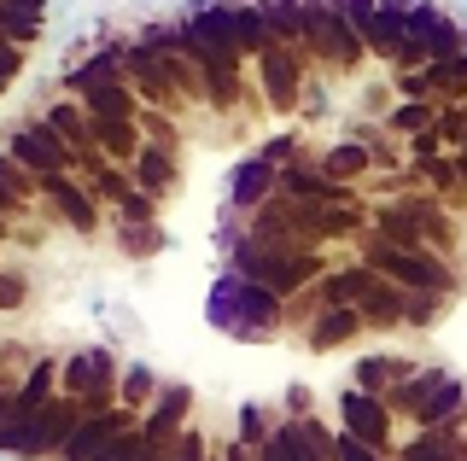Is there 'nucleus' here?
<instances>
[{
    "label": "nucleus",
    "mask_w": 467,
    "mask_h": 461,
    "mask_svg": "<svg viewBox=\"0 0 467 461\" xmlns=\"http://www.w3.org/2000/svg\"><path fill=\"white\" fill-rule=\"evenodd\" d=\"M368 286H374V269L357 257V263H345V269H327V275L310 286V298H316L321 310H357Z\"/></svg>",
    "instance_id": "4468645a"
},
{
    "label": "nucleus",
    "mask_w": 467,
    "mask_h": 461,
    "mask_svg": "<svg viewBox=\"0 0 467 461\" xmlns=\"http://www.w3.org/2000/svg\"><path fill=\"white\" fill-rule=\"evenodd\" d=\"M398 99H438L432 65H427V70H403V77H398Z\"/></svg>",
    "instance_id": "e433bc0d"
},
{
    "label": "nucleus",
    "mask_w": 467,
    "mask_h": 461,
    "mask_svg": "<svg viewBox=\"0 0 467 461\" xmlns=\"http://www.w3.org/2000/svg\"><path fill=\"white\" fill-rule=\"evenodd\" d=\"M111 216H117V222H129V228H146V222L158 216V199H152V193H140V187H135V193H129V199H123V205H117Z\"/></svg>",
    "instance_id": "f704fd0d"
},
{
    "label": "nucleus",
    "mask_w": 467,
    "mask_h": 461,
    "mask_svg": "<svg viewBox=\"0 0 467 461\" xmlns=\"http://www.w3.org/2000/svg\"><path fill=\"white\" fill-rule=\"evenodd\" d=\"M298 438H304V456L310 461H339V426H327L321 415H304Z\"/></svg>",
    "instance_id": "c85d7f7f"
},
{
    "label": "nucleus",
    "mask_w": 467,
    "mask_h": 461,
    "mask_svg": "<svg viewBox=\"0 0 467 461\" xmlns=\"http://www.w3.org/2000/svg\"><path fill=\"white\" fill-rule=\"evenodd\" d=\"M252 70H257V88H263V106L269 111H298V99H304V88H310V59H304L298 47H281L275 41L263 59H252Z\"/></svg>",
    "instance_id": "0eeeda50"
},
{
    "label": "nucleus",
    "mask_w": 467,
    "mask_h": 461,
    "mask_svg": "<svg viewBox=\"0 0 467 461\" xmlns=\"http://www.w3.org/2000/svg\"><path fill=\"white\" fill-rule=\"evenodd\" d=\"M0 152L18 158L29 176H36V187L47 181V176H77V152H70L41 118H29V123H6V128H0Z\"/></svg>",
    "instance_id": "423d86ee"
},
{
    "label": "nucleus",
    "mask_w": 467,
    "mask_h": 461,
    "mask_svg": "<svg viewBox=\"0 0 467 461\" xmlns=\"http://www.w3.org/2000/svg\"><path fill=\"white\" fill-rule=\"evenodd\" d=\"M438 111H444L438 99H398V106L386 111V128H391V135H409V140H415V135H432V128H438Z\"/></svg>",
    "instance_id": "bb28decb"
},
{
    "label": "nucleus",
    "mask_w": 467,
    "mask_h": 461,
    "mask_svg": "<svg viewBox=\"0 0 467 461\" xmlns=\"http://www.w3.org/2000/svg\"><path fill=\"white\" fill-rule=\"evenodd\" d=\"M368 333V322H362V310H321L310 327H304V344H310L316 356H327V351H339V344L350 339H362Z\"/></svg>",
    "instance_id": "6ab92c4d"
},
{
    "label": "nucleus",
    "mask_w": 467,
    "mask_h": 461,
    "mask_svg": "<svg viewBox=\"0 0 467 461\" xmlns=\"http://www.w3.org/2000/svg\"><path fill=\"white\" fill-rule=\"evenodd\" d=\"M211 461H223V450H211Z\"/></svg>",
    "instance_id": "a18cd8bd"
},
{
    "label": "nucleus",
    "mask_w": 467,
    "mask_h": 461,
    "mask_svg": "<svg viewBox=\"0 0 467 461\" xmlns=\"http://www.w3.org/2000/svg\"><path fill=\"white\" fill-rule=\"evenodd\" d=\"M82 421H88V403L53 397L47 415H41V421L24 432V444H18V456H12V461H58V450L70 444V432H77Z\"/></svg>",
    "instance_id": "9d476101"
},
{
    "label": "nucleus",
    "mask_w": 467,
    "mask_h": 461,
    "mask_svg": "<svg viewBox=\"0 0 467 461\" xmlns=\"http://www.w3.org/2000/svg\"><path fill=\"white\" fill-rule=\"evenodd\" d=\"M339 432H345V438H357V444H368V450H379V456H398L386 397H368V392H357V385H345V392H339Z\"/></svg>",
    "instance_id": "1a4fd4ad"
},
{
    "label": "nucleus",
    "mask_w": 467,
    "mask_h": 461,
    "mask_svg": "<svg viewBox=\"0 0 467 461\" xmlns=\"http://www.w3.org/2000/svg\"><path fill=\"white\" fill-rule=\"evenodd\" d=\"M117 380H123V368H117V356L106 351V344L77 351V356H58V397L88 403V415L117 409Z\"/></svg>",
    "instance_id": "39448f33"
},
{
    "label": "nucleus",
    "mask_w": 467,
    "mask_h": 461,
    "mask_svg": "<svg viewBox=\"0 0 467 461\" xmlns=\"http://www.w3.org/2000/svg\"><path fill=\"white\" fill-rule=\"evenodd\" d=\"M269 199H275V164H263V158H245L240 176L228 181V210L252 216L257 205H269Z\"/></svg>",
    "instance_id": "412c9836"
},
{
    "label": "nucleus",
    "mask_w": 467,
    "mask_h": 461,
    "mask_svg": "<svg viewBox=\"0 0 467 461\" xmlns=\"http://www.w3.org/2000/svg\"><path fill=\"white\" fill-rule=\"evenodd\" d=\"M88 128H94V152L99 158H111V164H135V152H140V128L135 123H94L88 118Z\"/></svg>",
    "instance_id": "a878e982"
},
{
    "label": "nucleus",
    "mask_w": 467,
    "mask_h": 461,
    "mask_svg": "<svg viewBox=\"0 0 467 461\" xmlns=\"http://www.w3.org/2000/svg\"><path fill=\"white\" fill-rule=\"evenodd\" d=\"M129 426H140V415H135V409H123V403H117V409H94L77 432H70V444L58 450V461H99Z\"/></svg>",
    "instance_id": "f8f14e48"
},
{
    "label": "nucleus",
    "mask_w": 467,
    "mask_h": 461,
    "mask_svg": "<svg viewBox=\"0 0 467 461\" xmlns=\"http://www.w3.org/2000/svg\"><path fill=\"white\" fill-rule=\"evenodd\" d=\"M374 164H379V152L362 147V140H339V147H327V152L316 158V169H321L327 181H339V187H357Z\"/></svg>",
    "instance_id": "5701e85b"
},
{
    "label": "nucleus",
    "mask_w": 467,
    "mask_h": 461,
    "mask_svg": "<svg viewBox=\"0 0 467 461\" xmlns=\"http://www.w3.org/2000/svg\"><path fill=\"white\" fill-rule=\"evenodd\" d=\"M432 135H438V147H444V152H462L467 147V99L438 111V128H432Z\"/></svg>",
    "instance_id": "473e14b6"
},
{
    "label": "nucleus",
    "mask_w": 467,
    "mask_h": 461,
    "mask_svg": "<svg viewBox=\"0 0 467 461\" xmlns=\"http://www.w3.org/2000/svg\"><path fill=\"white\" fill-rule=\"evenodd\" d=\"M298 30H304V59L321 65V70H350L368 65V47H362V36L350 30V18L333 0H298Z\"/></svg>",
    "instance_id": "7ed1b4c3"
},
{
    "label": "nucleus",
    "mask_w": 467,
    "mask_h": 461,
    "mask_svg": "<svg viewBox=\"0 0 467 461\" xmlns=\"http://www.w3.org/2000/svg\"><path fill=\"white\" fill-rule=\"evenodd\" d=\"M175 147H158V140H140V152H135V164H129V176H135L140 193H152L158 205L170 199V187H175Z\"/></svg>",
    "instance_id": "f3484780"
},
{
    "label": "nucleus",
    "mask_w": 467,
    "mask_h": 461,
    "mask_svg": "<svg viewBox=\"0 0 467 461\" xmlns=\"http://www.w3.org/2000/svg\"><path fill=\"white\" fill-rule=\"evenodd\" d=\"M18 385H24V374H0V421L12 415V397H18Z\"/></svg>",
    "instance_id": "37998d69"
},
{
    "label": "nucleus",
    "mask_w": 467,
    "mask_h": 461,
    "mask_svg": "<svg viewBox=\"0 0 467 461\" xmlns=\"http://www.w3.org/2000/svg\"><path fill=\"white\" fill-rule=\"evenodd\" d=\"M339 461H391V456H379V450H368V444H357V438L339 432Z\"/></svg>",
    "instance_id": "79ce46f5"
},
{
    "label": "nucleus",
    "mask_w": 467,
    "mask_h": 461,
    "mask_svg": "<svg viewBox=\"0 0 467 461\" xmlns=\"http://www.w3.org/2000/svg\"><path fill=\"white\" fill-rule=\"evenodd\" d=\"M41 210L53 216L58 228H70V234H82V240H94L99 234V205H94V193L77 181V176H47L41 181Z\"/></svg>",
    "instance_id": "9b49d317"
},
{
    "label": "nucleus",
    "mask_w": 467,
    "mask_h": 461,
    "mask_svg": "<svg viewBox=\"0 0 467 461\" xmlns=\"http://www.w3.org/2000/svg\"><path fill=\"white\" fill-rule=\"evenodd\" d=\"M450 298H432V292H409V310H403V327H438Z\"/></svg>",
    "instance_id": "72a5a7b5"
},
{
    "label": "nucleus",
    "mask_w": 467,
    "mask_h": 461,
    "mask_svg": "<svg viewBox=\"0 0 467 461\" xmlns=\"http://www.w3.org/2000/svg\"><path fill=\"white\" fill-rule=\"evenodd\" d=\"M24 298H29L24 275H12V269H0V315H18V310H24Z\"/></svg>",
    "instance_id": "4c0bfd02"
},
{
    "label": "nucleus",
    "mask_w": 467,
    "mask_h": 461,
    "mask_svg": "<svg viewBox=\"0 0 467 461\" xmlns=\"http://www.w3.org/2000/svg\"><path fill=\"white\" fill-rule=\"evenodd\" d=\"M82 111H88L94 123H135V118H140V99H135V88H129V82H111V88L88 94Z\"/></svg>",
    "instance_id": "b1692460"
},
{
    "label": "nucleus",
    "mask_w": 467,
    "mask_h": 461,
    "mask_svg": "<svg viewBox=\"0 0 467 461\" xmlns=\"http://www.w3.org/2000/svg\"><path fill=\"white\" fill-rule=\"evenodd\" d=\"M111 82H123V70H117V47H111V41H99L94 53H82V59L65 70V94H70V99H88V94L111 88Z\"/></svg>",
    "instance_id": "dca6fc26"
},
{
    "label": "nucleus",
    "mask_w": 467,
    "mask_h": 461,
    "mask_svg": "<svg viewBox=\"0 0 467 461\" xmlns=\"http://www.w3.org/2000/svg\"><path fill=\"white\" fill-rule=\"evenodd\" d=\"M415 368H420L415 356H357V368H350V385H357V392H368V397H386L391 385H403Z\"/></svg>",
    "instance_id": "aec40b11"
},
{
    "label": "nucleus",
    "mask_w": 467,
    "mask_h": 461,
    "mask_svg": "<svg viewBox=\"0 0 467 461\" xmlns=\"http://www.w3.org/2000/svg\"><path fill=\"white\" fill-rule=\"evenodd\" d=\"M281 310L286 304L269 292V286L240 281V275H223V281H216V292H211V322L228 327L234 339H263V333H275V327H286Z\"/></svg>",
    "instance_id": "20e7f679"
},
{
    "label": "nucleus",
    "mask_w": 467,
    "mask_h": 461,
    "mask_svg": "<svg viewBox=\"0 0 467 461\" xmlns=\"http://www.w3.org/2000/svg\"><path fill=\"white\" fill-rule=\"evenodd\" d=\"M164 392V380H158L152 368L146 363H129L123 368V380H117V403H123V409H135V415H146L152 409V397Z\"/></svg>",
    "instance_id": "cd10ccee"
},
{
    "label": "nucleus",
    "mask_w": 467,
    "mask_h": 461,
    "mask_svg": "<svg viewBox=\"0 0 467 461\" xmlns=\"http://www.w3.org/2000/svg\"><path fill=\"white\" fill-rule=\"evenodd\" d=\"M216 450H223V461H257V450H252V444H240V438L216 444Z\"/></svg>",
    "instance_id": "c03bdc74"
},
{
    "label": "nucleus",
    "mask_w": 467,
    "mask_h": 461,
    "mask_svg": "<svg viewBox=\"0 0 467 461\" xmlns=\"http://www.w3.org/2000/svg\"><path fill=\"white\" fill-rule=\"evenodd\" d=\"M362 322L374 327V333H391V327H403V310H409V292L398 281H386V275H374V286L362 292Z\"/></svg>",
    "instance_id": "4be33fe9"
},
{
    "label": "nucleus",
    "mask_w": 467,
    "mask_h": 461,
    "mask_svg": "<svg viewBox=\"0 0 467 461\" xmlns=\"http://www.w3.org/2000/svg\"><path fill=\"white\" fill-rule=\"evenodd\" d=\"M391 461H467V415L450 426H432V432H415L409 444H398Z\"/></svg>",
    "instance_id": "2eb2a0df"
},
{
    "label": "nucleus",
    "mask_w": 467,
    "mask_h": 461,
    "mask_svg": "<svg viewBox=\"0 0 467 461\" xmlns=\"http://www.w3.org/2000/svg\"><path fill=\"white\" fill-rule=\"evenodd\" d=\"M117 47V70H123V82L135 88L140 106H152V111H182V94L170 88V77H164V65H158V53L146 47L140 36H129V41H111Z\"/></svg>",
    "instance_id": "6e6552de"
},
{
    "label": "nucleus",
    "mask_w": 467,
    "mask_h": 461,
    "mask_svg": "<svg viewBox=\"0 0 467 461\" xmlns=\"http://www.w3.org/2000/svg\"><path fill=\"white\" fill-rule=\"evenodd\" d=\"M41 123H47V128H53V135L65 140V147L77 152V158H88V152H94V128H88V111H82V99H70V94L47 99Z\"/></svg>",
    "instance_id": "a211bd4d"
},
{
    "label": "nucleus",
    "mask_w": 467,
    "mask_h": 461,
    "mask_svg": "<svg viewBox=\"0 0 467 461\" xmlns=\"http://www.w3.org/2000/svg\"><path fill=\"white\" fill-rule=\"evenodd\" d=\"M357 251H362V263L374 269V275H386V281H398L403 292H432V298H456V263L450 257H438V251H398V246H386L379 234H368L362 228L357 234Z\"/></svg>",
    "instance_id": "f03ea898"
},
{
    "label": "nucleus",
    "mask_w": 467,
    "mask_h": 461,
    "mask_svg": "<svg viewBox=\"0 0 467 461\" xmlns=\"http://www.w3.org/2000/svg\"><path fill=\"white\" fill-rule=\"evenodd\" d=\"M24 77V47H12V41H0V94L12 88V82Z\"/></svg>",
    "instance_id": "58836bf2"
},
{
    "label": "nucleus",
    "mask_w": 467,
    "mask_h": 461,
    "mask_svg": "<svg viewBox=\"0 0 467 461\" xmlns=\"http://www.w3.org/2000/svg\"><path fill=\"white\" fill-rule=\"evenodd\" d=\"M257 461H310V456H304V438H298V421L281 415V426L269 432V444L257 450Z\"/></svg>",
    "instance_id": "7c9ffc66"
},
{
    "label": "nucleus",
    "mask_w": 467,
    "mask_h": 461,
    "mask_svg": "<svg viewBox=\"0 0 467 461\" xmlns=\"http://www.w3.org/2000/svg\"><path fill=\"white\" fill-rule=\"evenodd\" d=\"M82 187H88V193H94V205L117 210V205H123L129 193H135V176H129L123 164H111V158H106V164H94V169H88V176H82Z\"/></svg>",
    "instance_id": "393cba45"
},
{
    "label": "nucleus",
    "mask_w": 467,
    "mask_h": 461,
    "mask_svg": "<svg viewBox=\"0 0 467 461\" xmlns=\"http://www.w3.org/2000/svg\"><path fill=\"white\" fill-rule=\"evenodd\" d=\"M275 426H281V415H269L263 403H245V409H240V421H234V438H240V444H252V450H263Z\"/></svg>",
    "instance_id": "c756f323"
},
{
    "label": "nucleus",
    "mask_w": 467,
    "mask_h": 461,
    "mask_svg": "<svg viewBox=\"0 0 467 461\" xmlns=\"http://www.w3.org/2000/svg\"><path fill=\"white\" fill-rule=\"evenodd\" d=\"M228 269L240 281H257V286H269L275 298H298V292H310V286L327 275V257H321V246L316 251H281V246H257L252 234H234V246H228Z\"/></svg>",
    "instance_id": "f257e3e1"
},
{
    "label": "nucleus",
    "mask_w": 467,
    "mask_h": 461,
    "mask_svg": "<svg viewBox=\"0 0 467 461\" xmlns=\"http://www.w3.org/2000/svg\"><path fill=\"white\" fill-rule=\"evenodd\" d=\"M135 128H140V140H158V147H175V152H182V128H175V118H170V111H152V106H140Z\"/></svg>",
    "instance_id": "2f4dec72"
},
{
    "label": "nucleus",
    "mask_w": 467,
    "mask_h": 461,
    "mask_svg": "<svg viewBox=\"0 0 467 461\" xmlns=\"http://www.w3.org/2000/svg\"><path fill=\"white\" fill-rule=\"evenodd\" d=\"M304 415H316L310 409V385H286V421H304Z\"/></svg>",
    "instance_id": "a19ab883"
},
{
    "label": "nucleus",
    "mask_w": 467,
    "mask_h": 461,
    "mask_svg": "<svg viewBox=\"0 0 467 461\" xmlns=\"http://www.w3.org/2000/svg\"><path fill=\"white\" fill-rule=\"evenodd\" d=\"M99 461H140V426H129V432H123V438H117Z\"/></svg>",
    "instance_id": "ea45409f"
},
{
    "label": "nucleus",
    "mask_w": 467,
    "mask_h": 461,
    "mask_svg": "<svg viewBox=\"0 0 467 461\" xmlns=\"http://www.w3.org/2000/svg\"><path fill=\"white\" fill-rule=\"evenodd\" d=\"M211 450H216V444L204 438L199 426H187L182 438H175V450H170V461H211Z\"/></svg>",
    "instance_id": "c9c22d12"
},
{
    "label": "nucleus",
    "mask_w": 467,
    "mask_h": 461,
    "mask_svg": "<svg viewBox=\"0 0 467 461\" xmlns=\"http://www.w3.org/2000/svg\"><path fill=\"white\" fill-rule=\"evenodd\" d=\"M409 36L427 47L432 65H444V59H456V53H462V24H456V12L432 6V0H415V12H409Z\"/></svg>",
    "instance_id": "ddd939ff"
}]
</instances>
